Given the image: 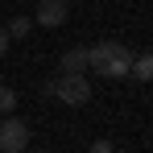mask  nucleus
Here are the masks:
<instances>
[{"label":"nucleus","mask_w":153,"mask_h":153,"mask_svg":"<svg viewBox=\"0 0 153 153\" xmlns=\"http://www.w3.org/2000/svg\"><path fill=\"white\" fill-rule=\"evenodd\" d=\"M128 75H132V79H141V83H153V50H149V54H132Z\"/></svg>","instance_id":"423d86ee"},{"label":"nucleus","mask_w":153,"mask_h":153,"mask_svg":"<svg viewBox=\"0 0 153 153\" xmlns=\"http://www.w3.org/2000/svg\"><path fill=\"white\" fill-rule=\"evenodd\" d=\"M58 66H62L66 75H87V46H83V50H66Z\"/></svg>","instance_id":"39448f33"},{"label":"nucleus","mask_w":153,"mask_h":153,"mask_svg":"<svg viewBox=\"0 0 153 153\" xmlns=\"http://www.w3.org/2000/svg\"><path fill=\"white\" fill-rule=\"evenodd\" d=\"M25 149H29V124L8 116L0 124V153H25Z\"/></svg>","instance_id":"7ed1b4c3"},{"label":"nucleus","mask_w":153,"mask_h":153,"mask_svg":"<svg viewBox=\"0 0 153 153\" xmlns=\"http://www.w3.org/2000/svg\"><path fill=\"white\" fill-rule=\"evenodd\" d=\"M87 153H116L112 141H95V145H87Z\"/></svg>","instance_id":"1a4fd4ad"},{"label":"nucleus","mask_w":153,"mask_h":153,"mask_svg":"<svg viewBox=\"0 0 153 153\" xmlns=\"http://www.w3.org/2000/svg\"><path fill=\"white\" fill-rule=\"evenodd\" d=\"M4 50H8V33L0 29V58H4Z\"/></svg>","instance_id":"9d476101"},{"label":"nucleus","mask_w":153,"mask_h":153,"mask_svg":"<svg viewBox=\"0 0 153 153\" xmlns=\"http://www.w3.org/2000/svg\"><path fill=\"white\" fill-rule=\"evenodd\" d=\"M33 21H37V25H46V29L62 25V21H66V0H42V4H37V13H33Z\"/></svg>","instance_id":"20e7f679"},{"label":"nucleus","mask_w":153,"mask_h":153,"mask_svg":"<svg viewBox=\"0 0 153 153\" xmlns=\"http://www.w3.org/2000/svg\"><path fill=\"white\" fill-rule=\"evenodd\" d=\"M13 108H17V91L0 83V112H13Z\"/></svg>","instance_id":"6e6552de"},{"label":"nucleus","mask_w":153,"mask_h":153,"mask_svg":"<svg viewBox=\"0 0 153 153\" xmlns=\"http://www.w3.org/2000/svg\"><path fill=\"white\" fill-rule=\"evenodd\" d=\"M29 29H33V21H29V17H17V21H13V25L4 29V33H8V37H25Z\"/></svg>","instance_id":"0eeeda50"},{"label":"nucleus","mask_w":153,"mask_h":153,"mask_svg":"<svg viewBox=\"0 0 153 153\" xmlns=\"http://www.w3.org/2000/svg\"><path fill=\"white\" fill-rule=\"evenodd\" d=\"M50 95L54 100H62V103H71V108H79V103H87L91 100V79L87 75H62L50 83Z\"/></svg>","instance_id":"f03ea898"},{"label":"nucleus","mask_w":153,"mask_h":153,"mask_svg":"<svg viewBox=\"0 0 153 153\" xmlns=\"http://www.w3.org/2000/svg\"><path fill=\"white\" fill-rule=\"evenodd\" d=\"M87 66L103 79H124L128 66H132V50L120 46V42H95L87 50Z\"/></svg>","instance_id":"f257e3e1"}]
</instances>
